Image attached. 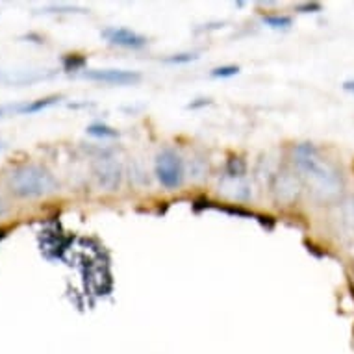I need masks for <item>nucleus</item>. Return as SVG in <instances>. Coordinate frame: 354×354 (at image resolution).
<instances>
[{
    "label": "nucleus",
    "mask_w": 354,
    "mask_h": 354,
    "mask_svg": "<svg viewBox=\"0 0 354 354\" xmlns=\"http://www.w3.org/2000/svg\"><path fill=\"white\" fill-rule=\"evenodd\" d=\"M4 236H6V230H0V239L4 238Z\"/></svg>",
    "instance_id": "17"
},
{
    "label": "nucleus",
    "mask_w": 354,
    "mask_h": 354,
    "mask_svg": "<svg viewBox=\"0 0 354 354\" xmlns=\"http://www.w3.org/2000/svg\"><path fill=\"white\" fill-rule=\"evenodd\" d=\"M93 173L97 182H99V186L102 187L104 192H117L119 186H121L122 167L115 158H100L99 162L95 163Z\"/></svg>",
    "instance_id": "4"
},
{
    "label": "nucleus",
    "mask_w": 354,
    "mask_h": 354,
    "mask_svg": "<svg viewBox=\"0 0 354 354\" xmlns=\"http://www.w3.org/2000/svg\"><path fill=\"white\" fill-rule=\"evenodd\" d=\"M299 10L302 13H317L321 12V4H302V6H299Z\"/></svg>",
    "instance_id": "13"
},
{
    "label": "nucleus",
    "mask_w": 354,
    "mask_h": 354,
    "mask_svg": "<svg viewBox=\"0 0 354 354\" xmlns=\"http://www.w3.org/2000/svg\"><path fill=\"white\" fill-rule=\"evenodd\" d=\"M102 37H104L110 45L121 48H132V50H140L147 45L145 35L138 34L134 30L124 28V26H110V28L102 30Z\"/></svg>",
    "instance_id": "6"
},
{
    "label": "nucleus",
    "mask_w": 354,
    "mask_h": 354,
    "mask_svg": "<svg viewBox=\"0 0 354 354\" xmlns=\"http://www.w3.org/2000/svg\"><path fill=\"white\" fill-rule=\"evenodd\" d=\"M8 110H10V108H0V117H4V115H6Z\"/></svg>",
    "instance_id": "15"
},
{
    "label": "nucleus",
    "mask_w": 354,
    "mask_h": 354,
    "mask_svg": "<svg viewBox=\"0 0 354 354\" xmlns=\"http://www.w3.org/2000/svg\"><path fill=\"white\" fill-rule=\"evenodd\" d=\"M277 195L282 201H293L299 195V186L297 180L288 173H282L277 180Z\"/></svg>",
    "instance_id": "7"
},
{
    "label": "nucleus",
    "mask_w": 354,
    "mask_h": 354,
    "mask_svg": "<svg viewBox=\"0 0 354 354\" xmlns=\"http://www.w3.org/2000/svg\"><path fill=\"white\" fill-rule=\"evenodd\" d=\"M84 78L110 84V86H132L141 80L140 73L124 69H89L84 73Z\"/></svg>",
    "instance_id": "5"
},
{
    "label": "nucleus",
    "mask_w": 354,
    "mask_h": 354,
    "mask_svg": "<svg viewBox=\"0 0 354 354\" xmlns=\"http://www.w3.org/2000/svg\"><path fill=\"white\" fill-rule=\"evenodd\" d=\"M6 184L13 195L21 198H37L54 193L59 187L58 180L48 169L41 165H23L8 174Z\"/></svg>",
    "instance_id": "2"
},
{
    "label": "nucleus",
    "mask_w": 354,
    "mask_h": 354,
    "mask_svg": "<svg viewBox=\"0 0 354 354\" xmlns=\"http://www.w3.org/2000/svg\"><path fill=\"white\" fill-rule=\"evenodd\" d=\"M158 182L165 189H178L184 184V162L173 149H163L156 158L154 165Z\"/></svg>",
    "instance_id": "3"
},
{
    "label": "nucleus",
    "mask_w": 354,
    "mask_h": 354,
    "mask_svg": "<svg viewBox=\"0 0 354 354\" xmlns=\"http://www.w3.org/2000/svg\"><path fill=\"white\" fill-rule=\"evenodd\" d=\"M197 58V54H174V56L167 58L165 62L167 64H189V62H195Z\"/></svg>",
    "instance_id": "12"
},
{
    "label": "nucleus",
    "mask_w": 354,
    "mask_h": 354,
    "mask_svg": "<svg viewBox=\"0 0 354 354\" xmlns=\"http://www.w3.org/2000/svg\"><path fill=\"white\" fill-rule=\"evenodd\" d=\"M293 163L297 173L306 182L310 189L317 197L332 201L336 198L343 189L342 176L334 165L326 158H323L312 143H301L293 151Z\"/></svg>",
    "instance_id": "1"
},
{
    "label": "nucleus",
    "mask_w": 354,
    "mask_h": 354,
    "mask_svg": "<svg viewBox=\"0 0 354 354\" xmlns=\"http://www.w3.org/2000/svg\"><path fill=\"white\" fill-rule=\"evenodd\" d=\"M87 134L95 138H117V130L104 124V122H93L91 127H87Z\"/></svg>",
    "instance_id": "9"
},
{
    "label": "nucleus",
    "mask_w": 354,
    "mask_h": 354,
    "mask_svg": "<svg viewBox=\"0 0 354 354\" xmlns=\"http://www.w3.org/2000/svg\"><path fill=\"white\" fill-rule=\"evenodd\" d=\"M343 89H345V91H351V93H354V80L345 82V84H343Z\"/></svg>",
    "instance_id": "14"
},
{
    "label": "nucleus",
    "mask_w": 354,
    "mask_h": 354,
    "mask_svg": "<svg viewBox=\"0 0 354 354\" xmlns=\"http://www.w3.org/2000/svg\"><path fill=\"white\" fill-rule=\"evenodd\" d=\"M6 212V208H4V204H2V201H0V215Z\"/></svg>",
    "instance_id": "16"
},
{
    "label": "nucleus",
    "mask_w": 354,
    "mask_h": 354,
    "mask_svg": "<svg viewBox=\"0 0 354 354\" xmlns=\"http://www.w3.org/2000/svg\"><path fill=\"white\" fill-rule=\"evenodd\" d=\"M62 97L58 95H54V97H47V99H39V100H34V102H26V104H19L15 106V113H21V115H30V113H37V111H43L54 106L56 102H59Z\"/></svg>",
    "instance_id": "8"
},
{
    "label": "nucleus",
    "mask_w": 354,
    "mask_h": 354,
    "mask_svg": "<svg viewBox=\"0 0 354 354\" xmlns=\"http://www.w3.org/2000/svg\"><path fill=\"white\" fill-rule=\"evenodd\" d=\"M263 23L271 28H290L291 19L286 15H268V17H263Z\"/></svg>",
    "instance_id": "10"
},
{
    "label": "nucleus",
    "mask_w": 354,
    "mask_h": 354,
    "mask_svg": "<svg viewBox=\"0 0 354 354\" xmlns=\"http://www.w3.org/2000/svg\"><path fill=\"white\" fill-rule=\"evenodd\" d=\"M239 73V67L236 65H225V67H215L209 76H214V78H232Z\"/></svg>",
    "instance_id": "11"
}]
</instances>
